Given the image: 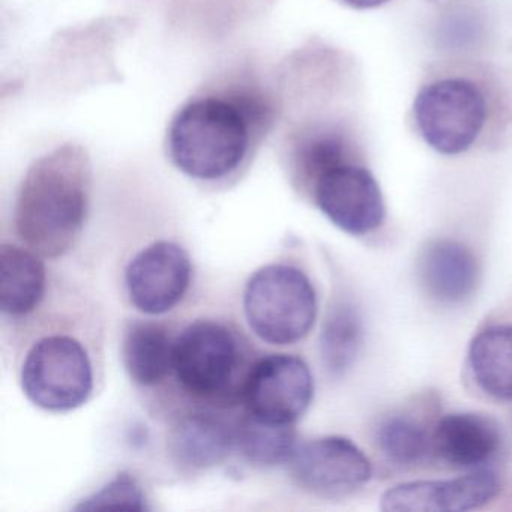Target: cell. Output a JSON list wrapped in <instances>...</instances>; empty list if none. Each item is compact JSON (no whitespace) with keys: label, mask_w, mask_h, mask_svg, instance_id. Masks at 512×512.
I'll list each match as a JSON object with an SVG mask.
<instances>
[{"label":"cell","mask_w":512,"mask_h":512,"mask_svg":"<svg viewBox=\"0 0 512 512\" xmlns=\"http://www.w3.org/2000/svg\"><path fill=\"white\" fill-rule=\"evenodd\" d=\"M271 110L259 92L245 88L193 98L170 122V160L196 181L226 179L247 160Z\"/></svg>","instance_id":"cell-1"},{"label":"cell","mask_w":512,"mask_h":512,"mask_svg":"<svg viewBox=\"0 0 512 512\" xmlns=\"http://www.w3.org/2000/svg\"><path fill=\"white\" fill-rule=\"evenodd\" d=\"M92 166L79 145L38 158L26 173L16 205V229L29 250L58 259L76 245L89 212Z\"/></svg>","instance_id":"cell-2"},{"label":"cell","mask_w":512,"mask_h":512,"mask_svg":"<svg viewBox=\"0 0 512 512\" xmlns=\"http://www.w3.org/2000/svg\"><path fill=\"white\" fill-rule=\"evenodd\" d=\"M244 313L257 338L274 346H290L307 337L316 323V290L295 266H262L245 286Z\"/></svg>","instance_id":"cell-3"},{"label":"cell","mask_w":512,"mask_h":512,"mask_svg":"<svg viewBox=\"0 0 512 512\" xmlns=\"http://www.w3.org/2000/svg\"><path fill=\"white\" fill-rule=\"evenodd\" d=\"M20 385L35 406L49 412L82 407L94 391L92 362L83 344L70 335H49L29 349Z\"/></svg>","instance_id":"cell-4"},{"label":"cell","mask_w":512,"mask_h":512,"mask_svg":"<svg viewBox=\"0 0 512 512\" xmlns=\"http://www.w3.org/2000/svg\"><path fill=\"white\" fill-rule=\"evenodd\" d=\"M416 127L430 148L443 155L469 151L487 122V101L467 79L437 80L424 86L413 104Z\"/></svg>","instance_id":"cell-5"},{"label":"cell","mask_w":512,"mask_h":512,"mask_svg":"<svg viewBox=\"0 0 512 512\" xmlns=\"http://www.w3.org/2000/svg\"><path fill=\"white\" fill-rule=\"evenodd\" d=\"M239 367V344L226 325L199 320L188 325L173 346V373L196 397L227 394Z\"/></svg>","instance_id":"cell-6"},{"label":"cell","mask_w":512,"mask_h":512,"mask_svg":"<svg viewBox=\"0 0 512 512\" xmlns=\"http://www.w3.org/2000/svg\"><path fill=\"white\" fill-rule=\"evenodd\" d=\"M248 413L278 425H293L311 404L314 377L304 359L278 353L259 359L242 383Z\"/></svg>","instance_id":"cell-7"},{"label":"cell","mask_w":512,"mask_h":512,"mask_svg":"<svg viewBox=\"0 0 512 512\" xmlns=\"http://www.w3.org/2000/svg\"><path fill=\"white\" fill-rule=\"evenodd\" d=\"M314 202L334 226L364 236L382 226L385 202L370 170L346 161L320 173L313 182Z\"/></svg>","instance_id":"cell-8"},{"label":"cell","mask_w":512,"mask_h":512,"mask_svg":"<svg viewBox=\"0 0 512 512\" xmlns=\"http://www.w3.org/2000/svg\"><path fill=\"white\" fill-rule=\"evenodd\" d=\"M193 278V263L181 245L152 242L136 254L125 271L131 304L143 314L169 313L184 299Z\"/></svg>","instance_id":"cell-9"},{"label":"cell","mask_w":512,"mask_h":512,"mask_svg":"<svg viewBox=\"0 0 512 512\" xmlns=\"http://www.w3.org/2000/svg\"><path fill=\"white\" fill-rule=\"evenodd\" d=\"M290 464L296 482L320 497L349 496L373 475L367 455L343 436L319 437L298 446Z\"/></svg>","instance_id":"cell-10"},{"label":"cell","mask_w":512,"mask_h":512,"mask_svg":"<svg viewBox=\"0 0 512 512\" xmlns=\"http://www.w3.org/2000/svg\"><path fill=\"white\" fill-rule=\"evenodd\" d=\"M502 490L499 476L475 469L443 481H412L383 493L380 508L386 512H466L490 503Z\"/></svg>","instance_id":"cell-11"},{"label":"cell","mask_w":512,"mask_h":512,"mask_svg":"<svg viewBox=\"0 0 512 512\" xmlns=\"http://www.w3.org/2000/svg\"><path fill=\"white\" fill-rule=\"evenodd\" d=\"M496 422L479 413H451L437 422L431 443L443 463L457 469H482L500 448Z\"/></svg>","instance_id":"cell-12"},{"label":"cell","mask_w":512,"mask_h":512,"mask_svg":"<svg viewBox=\"0 0 512 512\" xmlns=\"http://www.w3.org/2000/svg\"><path fill=\"white\" fill-rule=\"evenodd\" d=\"M419 271L427 292L443 304L463 302L478 286L475 254L451 239L431 242L422 254Z\"/></svg>","instance_id":"cell-13"},{"label":"cell","mask_w":512,"mask_h":512,"mask_svg":"<svg viewBox=\"0 0 512 512\" xmlns=\"http://www.w3.org/2000/svg\"><path fill=\"white\" fill-rule=\"evenodd\" d=\"M170 455L191 469L217 466L235 448V430L211 413L185 416L169 434Z\"/></svg>","instance_id":"cell-14"},{"label":"cell","mask_w":512,"mask_h":512,"mask_svg":"<svg viewBox=\"0 0 512 512\" xmlns=\"http://www.w3.org/2000/svg\"><path fill=\"white\" fill-rule=\"evenodd\" d=\"M32 250L2 245L0 250V308L11 317L32 313L46 295V266Z\"/></svg>","instance_id":"cell-15"},{"label":"cell","mask_w":512,"mask_h":512,"mask_svg":"<svg viewBox=\"0 0 512 512\" xmlns=\"http://www.w3.org/2000/svg\"><path fill=\"white\" fill-rule=\"evenodd\" d=\"M173 346L164 326L154 322H133L125 331L122 358L125 370L140 386H154L173 371Z\"/></svg>","instance_id":"cell-16"},{"label":"cell","mask_w":512,"mask_h":512,"mask_svg":"<svg viewBox=\"0 0 512 512\" xmlns=\"http://www.w3.org/2000/svg\"><path fill=\"white\" fill-rule=\"evenodd\" d=\"M469 365L476 385L485 394L512 400V326H490L473 337Z\"/></svg>","instance_id":"cell-17"},{"label":"cell","mask_w":512,"mask_h":512,"mask_svg":"<svg viewBox=\"0 0 512 512\" xmlns=\"http://www.w3.org/2000/svg\"><path fill=\"white\" fill-rule=\"evenodd\" d=\"M364 340V325L358 308L347 301H340L329 308L320 334V355L323 365L332 376L346 373Z\"/></svg>","instance_id":"cell-18"},{"label":"cell","mask_w":512,"mask_h":512,"mask_svg":"<svg viewBox=\"0 0 512 512\" xmlns=\"http://www.w3.org/2000/svg\"><path fill=\"white\" fill-rule=\"evenodd\" d=\"M235 448L254 466L290 463L298 443L292 425L262 421L248 413L235 428Z\"/></svg>","instance_id":"cell-19"},{"label":"cell","mask_w":512,"mask_h":512,"mask_svg":"<svg viewBox=\"0 0 512 512\" xmlns=\"http://www.w3.org/2000/svg\"><path fill=\"white\" fill-rule=\"evenodd\" d=\"M349 139L334 127L314 128L301 134L293 145L296 172L308 184L320 173L350 161Z\"/></svg>","instance_id":"cell-20"},{"label":"cell","mask_w":512,"mask_h":512,"mask_svg":"<svg viewBox=\"0 0 512 512\" xmlns=\"http://www.w3.org/2000/svg\"><path fill=\"white\" fill-rule=\"evenodd\" d=\"M377 445L382 454L398 466L421 463L433 449L425 428L407 416H392L380 424Z\"/></svg>","instance_id":"cell-21"},{"label":"cell","mask_w":512,"mask_h":512,"mask_svg":"<svg viewBox=\"0 0 512 512\" xmlns=\"http://www.w3.org/2000/svg\"><path fill=\"white\" fill-rule=\"evenodd\" d=\"M77 511H100V509H128V511H148L151 509L142 485L130 473H119L110 479L100 490L80 500L74 506Z\"/></svg>","instance_id":"cell-22"},{"label":"cell","mask_w":512,"mask_h":512,"mask_svg":"<svg viewBox=\"0 0 512 512\" xmlns=\"http://www.w3.org/2000/svg\"><path fill=\"white\" fill-rule=\"evenodd\" d=\"M343 2L356 10H370V8L386 4L388 0H343Z\"/></svg>","instance_id":"cell-23"}]
</instances>
